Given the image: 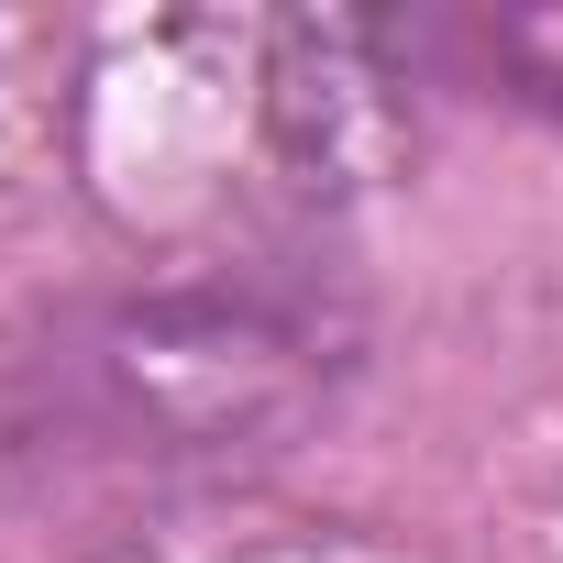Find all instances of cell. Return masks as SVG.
<instances>
[{"label": "cell", "mask_w": 563, "mask_h": 563, "mask_svg": "<svg viewBox=\"0 0 563 563\" xmlns=\"http://www.w3.org/2000/svg\"><path fill=\"white\" fill-rule=\"evenodd\" d=\"M299 332H276L254 310H133L122 343L100 354L111 387V431H166V453H221L232 431H276L310 376H299Z\"/></svg>", "instance_id": "1"}, {"label": "cell", "mask_w": 563, "mask_h": 563, "mask_svg": "<svg viewBox=\"0 0 563 563\" xmlns=\"http://www.w3.org/2000/svg\"><path fill=\"white\" fill-rule=\"evenodd\" d=\"M453 56L486 78V100H519V111L563 122V12H497V23H453Z\"/></svg>", "instance_id": "2"}]
</instances>
